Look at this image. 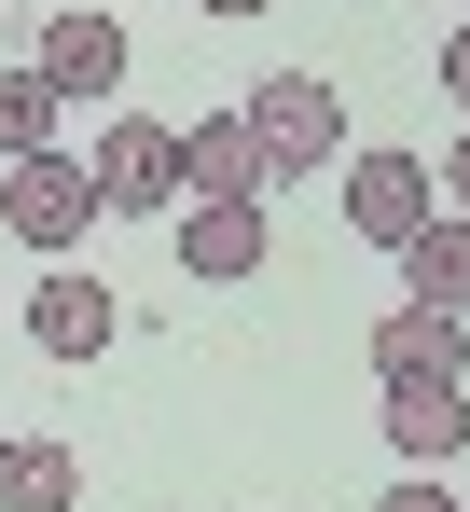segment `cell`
I'll list each match as a JSON object with an SVG mask.
<instances>
[{
  "instance_id": "cell-16",
  "label": "cell",
  "mask_w": 470,
  "mask_h": 512,
  "mask_svg": "<svg viewBox=\"0 0 470 512\" xmlns=\"http://www.w3.org/2000/svg\"><path fill=\"white\" fill-rule=\"evenodd\" d=\"M443 208H457V222H470V139H457V153H443Z\"/></svg>"
},
{
  "instance_id": "cell-10",
  "label": "cell",
  "mask_w": 470,
  "mask_h": 512,
  "mask_svg": "<svg viewBox=\"0 0 470 512\" xmlns=\"http://www.w3.org/2000/svg\"><path fill=\"white\" fill-rule=\"evenodd\" d=\"M401 305H443V319H470V222H457V208L401 236Z\"/></svg>"
},
{
  "instance_id": "cell-17",
  "label": "cell",
  "mask_w": 470,
  "mask_h": 512,
  "mask_svg": "<svg viewBox=\"0 0 470 512\" xmlns=\"http://www.w3.org/2000/svg\"><path fill=\"white\" fill-rule=\"evenodd\" d=\"M194 14H263V0H194Z\"/></svg>"
},
{
  "instance_id": "cell-7",
  "label": "cell",
  "mask_w": 470,
  "mask_h": 512,
  "mask_svg": "<svg viewBox=\"0 0 470 512\" xmlns=\"http://www.w3.org/2000/svg\"><path fill=\"white\" fill-rule=\"evenodd\" d=\"M28 70H42L56 97H111L125 84V14H83V0L42 14V56H28Z\"/></svg>"
},
{
  "instance_id": "cell-9",
  "label": "cell",
  "mask_w": 470,
  "mask_h": 512,
  "mask_svg": "<svg viewBox=\"0 0 470 512\" xmlns=\"http://www.w3.org/2000/svg\"><path fill=\"white\" fill-rule=\"evenodd\" d=\"M180 277H194V291L263 277V208H194V194H180Z\"/></svg>"
},
{
  "instance_id": "cell-1",
  "label": "cell",
  "mask_w": 470,
  "mask_h": 512,
  "mask_svg": "<svg viewBox=\"0 0 470 512\" xmlns=\"http://www.w3.org/2000/svg\"><path fill=\"white\" fill-rule=\"evenodd\" d=\"M111 208H97V180H83V153H14L0 167V236L14 250H42V263H70L83 236H97Z\"/></svg>"
},
{
  "instance_id": "cell-14",
  "label": "cell",
  "mask_w": 470,
  "mask_h": 512,
  "mask_svg": "<svg viewBox=\"0 0 470 512\" xmlns=\"http://www.w3.org/2000/svg\"><path fill=\"white\" fill-rule=\"evenodd\" d=\"M374 512H457V485H429V471H415V485H388Z\"/></svg>"
},
{
  "instance_id": "cell-12",
  "label": "cell",
  "mask_w": 470,
  "mask_h": 512,
  "mask_svg": "<svg viewBox=\"0 0 470 512\" xmlns=\"http://www.w3.org/2000/svg\"><path fill=\"white\" fill-rule=\"evenodd\" d=\"M0 512H83V443H0Z\"/></svg>"
},
{
  "instance_id": "cell-18",
  "label": "cell",
  "mask_w": 470,
  "mask_h": 512,
  "mask_svg": "<svg viewBox=\"0 0 470 512\" xmlns=\"http://www.w3.org/2000/svg\"><path fill=\"white\" fill-rule=\"evenodd\" d=\"M0 443H14V429H0Z\"/></svg>"
},
{
  "instance_id": "cell-8",
  "label": "cell",
  "mask_w": 470,
  "mask_h": 512,
  "mask_svg": "<svg viewBox=\"0 0 470 512\" xmlns=\"http://www.w3.org/2000/svg\"><path fill=\"white\" fill-rule=\"evenodd\" d=\"M388 443L415 457V471H443V457L470 443V388L457 374H388Z\"/></svg>"
},
{
  "instance_id": "cell-6",
  "label": "cell",
  "mask_w": 470,
  "mask_h": 512,
  "mask_svg": "<svg viewBox=\"0 0 470 512\" xmlns=\"http://www.w3.org/2000/svg\"><path fill=\"white\" fill-rule=\"evenodd\" d=\"M415 222H429V153H346V236L401 250Z\"/></svg>"
},
{
  "instance_id": "cell-2",
  "label": "cell",
  "mask_w": 470,
  "mask_h": 512,
  "mask_svg": "<svg viewBox=\"0 0 470 512\" xmlns=\"http://www.w3.org/2000/svg\"><path fill=\"white\" fill-rule=\"evenodd\" d=\"M249 139H263V180H318L346 153V97L318 84V70H277V84L249 97Z\"/></svg>"
},
{
  "instance_id": "cell-15",
  "label": "cell",
  "mask_w": 470,
  "mask_h": 512,
  "mask_svg": "<svg viewBox=\"0 0 470 512\" xmlns=\"http://www.w3.org/2000/svg\"><path fill=\"white\" fill-rule=\"evenodd\" d=\"M443 97H457V111H470V28H457V42H443Z\"/></svg>"
},
{
  "instance_id": "cell-13",
  "label": "cell",
  "mask_w": 470,
  "mask_h": 512,
  "mask_svg": "<svg viewBox=\"0 0 470 512\" xmlns=\"http://www.w3.org/2000/svg\"><path fill=\"white\" fill-rule=\"evenodd\" d=\"M56 111H70V97L42 84V70H0V167H14V153H56Z\"/></svg>"
},
{
  "instance_id": "cell-11",
  "label": "cell",
  "mask_w": 470,
  "mask_h": 512,
  "mask_svg": "<svg viewBox=\"0 0 470 512\" xmlns=\"http://www.w3.org/2000/svg\"><path fill=\"white\" fill-rule=\"evenodd\" d=\"M374 374H470V319H443V305H388V319H374Z\"/></svg>"
},
{
  "instance_id": "cell-5",
  "label": "cell",
  "mask_w": 470,
  "mask_h": 512,
  "mask_svg": "<svg viewBox=\"0 0 470 512\" xmlns=\"http://www.w3.org/2000/svg\"><path fill=\"white\" fill-rule=\"evenodd\" d=\"M180 194H194V208H263V194H277L249 111H194V125H180Z\"/></svg>"
},
{
  "instance_id": "cell-4",
  "label": "cell",
  "mask_w": 470,
  "mask_h": 512,
  "mask_svg": "<svg viewBox=\"0 0 470 512\" xmlns=\"http://www.w3.org/2000/svg\"><path fill=\"white\" fill-rule=\"evenodd\" d=\"M83 180H97V208H180V125L111 111V125H97V153H83Z\"/></svg>"
},
{
  "instance_id": "cell-3",
  "label": "cell",
  "mask_w": 470,
  "mask_h": 512,
  "mask_svg": "<svg viewBox=\"0 0 470 512\" xmlns=\"http://www.w3.org/2000/svg\"><path fill=\"white\" fill-rule=\"evenodd\" d=\"M28 346H42V360H70V374H97V360L125 346L111 277H97V263H42V291H28Z\"/></svg>"
}]
</instances>
